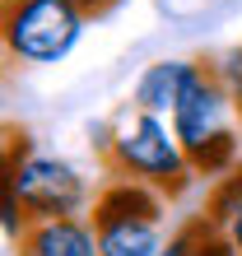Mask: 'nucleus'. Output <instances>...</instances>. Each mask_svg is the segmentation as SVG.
<instances>
[{"label": "nucleus", "mask_w": 242, "mask_h": 256, "mask_svg": "<svg viewBox=\"0 0 242 256\" xmlns=\"http://www.w3.org/2000/svg\"><path fill=\"white\" fill-rule=\"evenodd\" d=\"M74 33H80V10L70 0H24L19 10H10V24H5L10 47L28 61L66 56Z\"/></svg>", "instance_id": "f257e3e1"}, {"label": "nucleus", "mask_w": 242, "mask_h": 256, "mask_svg": "<svg viewBox=\"0 0 242 256\" xmlns=\"http://www.w3.org/2000/svg\"><path fill=\"white\" fill-rule=\"evenodd\" d=\"M10 191H19L24 205L42 210V214H66V210L80 200V177H74L66 163H52V158H33L14 172Z\"/></svg>", "instance_id": "f03ea898"}, {"label": "nucleus", "mask_w": 242, "mask_h": 256, "mask_svg": "<svg viewBox=\"0 0 242 256\" xmlns=\"http://www.w3.org/2000/svg\"><path fill=\"white\" fill-rule=\"evenodd\" d=\"M116 154L135 172H154V177L158 172H177V149H172V140L163 135V126L154 116H140V122L130 126V135L116 144Z\"/></svg>", "instance_id": "7ed1b4c3"}, {"label": "nucleus", "mask_w": 242, "mask_h": 256, "mask_svg": "<svg viewBox=\"0 0 242 256\" xmlns=\"http://www.w3.org/2000/svg\"><path fill=\"white\" fill-rule=\"evenodd\" d=\"M214 112H219V94L200 80V74H191V84L182 88V98H177V135L196 149L200 140H210L205 130H210V122H214Z\"/></svg>", "instance_id": "20e7f679"}, {"label": "nucleus", "mask_w": 242, "mask_h": 256, "mask_svg": "<svg viewBox=\"0 0 242 256\" xmlns=\"http://www.w3.org/2000/svg\"><path fill=\"white\" fill-rule=\"evenodd\" d=\"M28 256H102L94 252V238H88L80 224H66V219H52L28 238Z\"/></svg>", "instance_id": "39448f33"}, {"label": "nucleus", "mask_w": 242, "mask_h": 256, "mask_svg": "<svg viewBox=\"0 0 242 256\" xmlns=\"http://www.w3.org/2000/svg\"><path fill=\"white\" fill-rule=\"evenodd\" d=\"M154 214H158L154 196H144L140 186H116V191L102 196V205H98V228L102 224H130V219L154 224Z\"/></svg>", "instance_id": "423d86ee"}, {"label": "nucleus", "mask_w": 242, "mask_h": 256, "mask_svg": "<svg viewBox=\"0 0 242 256\" xmlns=\"http://www.w3.org/2000/svg\"><path fill=\"white\" fill-rule=\"evenodd\" d=\"M98 252L102 256H149L154 252V224H102L98 228Z\"/></svg>", "instance_id": "0eeeda50"}, {"label": "nucleus", "mask_w": 242, "mask_h": 256, "mask_svg": "<svg viewBox=\"0 0 242 256\" xmlns=\"http://www.w3.org/2000/svg\"><path fill=\"white\" fill-rule=\"evenodd\" d=\"M191 74H196L191 66H154L140 80V102H144L149 112H154V108H168V102L177 108V98H182V88L191 84Z\"/></svg>", "instance_id": "6e6552de"}, {"label": "nucleus", "mask_w": 242, "mask_h": 256, "mask_svg": "<svg viewBox=\"0 0 242 256\" xmlns=\"http://www.w3.org/2000/svg\"><path fill=\"white\" fill-rule=\"evenodd\" d=\"M228 154H233V135L214 130L210 140H200V144L191 149V163H196V168H205V172H214V168H224V163H228Z\"/></svg>", "instance_id": "1a4fd4ad"}, {"label": "nucleus", "mask_w": 242, "mask_h": 256, "mask_svg": "<svg viewBox=\"0 0 242 256\" xmlns=\"http://www.w3.org/2000/svg\"><path fill=\"white\" fill-rule=\"evenodd\" d=\"M191 256H238L233 247H224V242H214V238H210V242H200V247H196Z\"/></svg>", "instance_id": "9d476101"}, {"label": "nucleus", "mask_w": 242, "mask_h": 256, "mask_svg": "<svg viewBox=\"0 0 242 256\" xmlns=\"http://www.w3.org/2000/svg\"><path fill=\"white\" fill-rule=\"evenodd\" d=\"M70 5H74V10H80V14H98L102 5H108V0H70Z\"/></svg>", "instance_id": "9b49d317"}, {"label": "nucleus", "mask_w": 242, "mask_h": 256, "mask_svg": "<svg viewBox=\"0 0 242 256\" xmlns=\"http://www.w3.org/2000/svg\"><path fill=\"white\" fill-rule=\"evenodd\" d=\"M233 247H238V256H242V210H238V219H233Z\"/></svg>", "instance_id": "f8f14e48"}]
</instances>
